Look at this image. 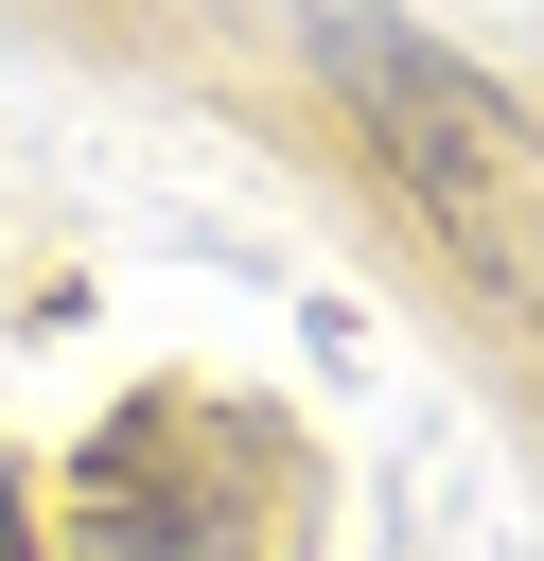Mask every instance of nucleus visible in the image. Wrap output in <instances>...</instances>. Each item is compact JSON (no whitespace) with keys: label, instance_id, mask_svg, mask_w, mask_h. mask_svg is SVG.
<instances>
[{"label":"nucleus","instance_id":"nucleus-1","mask_svg":"<svg viewBox=\"0 0 544 561\" xmlns=\"http://www.w3.org/2000/svg\"><path fill=\"white\" fill-rule=\"evenodd\" d=\"M316 70H333L369 175L421 210L439 280H456L509 351H544V123H526L474 53H439L421 18H369V0L316 18Z\"/></svg>","mask_w":544,"mask_h":561},{"label":"nucleus","instance_id":"nucleus-2","mask_svg":"<svg viewBox=\"0 0 544 561\" xmlns=\"http://www.w3.org/2000/svg\"><path fill=\"white\" fill-rule=\"evenodd\" d=\"M298 456L228 386H158L70 473V561H298Z\"/></svg>","mask_w":544,"mask_h":561},{"label":"nucleus","instance_id":"nucleus-3","mask_svg":"<svg viewBox=\"0 0 544 561\" xmlns=\"http://www.w3.org/2000/svg\"><path fill=\"white\" fill-rule=\"evenodd\" d=\"M0 561H53V543H35V508H18V473H0Z\"/></svg>","mask_w":544,"mask_h":561}]
</instances>
